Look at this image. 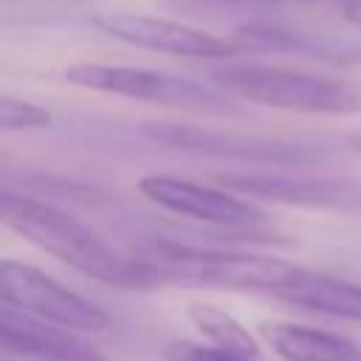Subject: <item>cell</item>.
Listing matches in <instances>:
<instances>
[{"label":"cell","mask_w":361,"mask_h":361,"mask_svg":"<svg viewBox=\"0 0 361 361\" xmlns=\"http://www.w3.org/2000/svg\"><path fill=\"white\" fill-rule=\"evenodd\" d=\"M0 220L31 245L56 257L87 279L116 288H149V268L144 257L118 254L85 220L51 203H42L14 189H3Z\"/></svg>","instance_id":"cell-1"},{"label":"cell","mask_w":361,"mask_h":361,"mask_svg":"<svg viewBox=\"0 0 361 361\" xmlns=\"http://www.w3.org/2000/svg\"><path fill=\"white\" fill-rule=\"evenodd\" d=\"M212 85L243 102L310 113V116H355L361 113V82L347 76L313 73L290 65L237 62L212 71Z\"/></svg>","instance_id":"cell-2"},{"label":"cell","mask_w":361,"mask_h":361,"mask_svg":"<svg viewBox=\"0 0 361 361\" xmlns=\"http://www.w3.org/2000/svg\"><path fill=\"white\" fill-rule=\"evenodd\" d=\"M144 259L149 268V288L189 285V288L245 290V293L251 290V293L276 296L302 271V265L279 257H259V254L223 251V248H186V245H166Z\"/></svg>","instance_id":"cell-3"},{"label":"cell","mask_w":361,"mask_h":361,"mask_svg":"<svg viewBox=\"0 0 361 361\" xmlns=\"http://www.w3.org/2000/svg\"><path fill=\"white\" fill-rule=\"evenodd\" d=\"M62 79L68 85L93 90V93H110L124 96L135 102L149 104H169V107H223L226 93L214 85H203L197 79L144 68V65H110V62H79L62 71Z\"/></svg>","instance_id":"cell-4"},{"label":"cell","mask_w":361,"mask_h":361,"mask_svg":"<svg viewBox=\"0 0 361 361\" xmlns=\"http://www.w3.org/2000/svg\"><path fill=\"white\" fill-rule=\"evenodd\" d=\"M0 305L28 313L39 322L59 324L68 330H107L110 313L82 293L71 290L51 274L20 259L0 262Z\"/></svg>","instance_id":"cell-5"},{"label":"cell","mask_w":361,"mask_h":361,"mask_svg":"<svg viewBox=\"0 0 361 361\" xmlns=\"http://www.w3.org/2000/svg\"><path fill=\"white\" fill-rule=\"evenodd\" d=\"M138 192L158 209L200 220L209 226L223 228H257L265 223V214L251 200L223 189V186H206L189 178L175 175H144L138 180Z\"/></svg>","instance_id":"cell-6"},{"label":"cell","mask_w":361,"mask_h":361,"mask_svg":"<svg viewBox=\"0 0 361 361\" xmlns=\"http://www.w3.org/2000/svg\"><path fill=\"white\" fill-rule=\"evenodd\" d=\"M217 183L240 197H259L288 206L307 209H341L350 212L361 206V186L344 178L299 175V172H226Z\"/></svg>","instance_id":"cell-7"},{"label":"cell","mask_w":361,"mask_h":361,"mask_svg":"<svg viewBox=\"0 0 361 361\" xmlns=\"http://www.w3.org/2000/svg\"><path fill=\"white\" fill-rule=\"evenodd\" d=\"M93 25L110 34L113 39H121L135 48L158 51V54H175V56H231L237 54V45L231 39H223L212 31H203L189 23L152 17V14H135V11H107L93 17Z\"/></svg>","instance_id":"cell-8"},{"label":"cell","mask_w":361,"mask_h":361,"mask_svg":"<svg viewBox=\"0 0 361 361\" xmlns=\"http://www.w3.org/2000/svg\"><path fill=\"white\" fill-rule=\"evenodd\" d=\"M0 347L31 361H107L99 347L68 327L39 322L8 305H0Z\"/></svg>","instance_id":"cell-9"},{"label":"cell","mask_w":361,"mask_h":361,"mask_svg":"<svg viewBox=\"0 0 361 361\" xmlns=\"http://www.w3.org/2000/svg\"><path fill=\"white\" fill-rule=\"evenodd\" d=\"M152 138L166 141L172 147H183L192 152H209V155H234V158H251V161H271V164H302L310 158V149L299 144H282L268 138H248L234 133H217V130H200V127H161L149 130Z\"/></svg>","instance_id":"cell-10"},{"label":"cell","mask_w":361,"mask_h":361,"mask_svg":"<svg viewBox=\"0 0 361 361\" xmlns=\"http://www.w3.org/2000/svg\"><path fill=\"white\" fill-rule=\"evenodd\" d=\"M274 299L310 313L361 322V285L324 271H310L305 265Z\"/></svg>","instance_id":"cell-11"},{"label":"cell","mask_w":361,"mask_h":361,"mask_svg":"<svg viewBox=\"0 0 361 361\" xmlns=\"http://www.w3.org/2000/svg\"><path fill=\"white\" fill-rule=\"evenodd\" d=\"M259 333L282 361H361V344L330 330L293 322H262Z\"/></svg>","instance_id":"cell-12"},{"label":"cell","mask_w":361,"mask_h":361,"mask_svg":"<svg viewBox=\"0 0 361 361\" xmlns=\"http://www.w3.org/2000/svg\"><path fill=\"white\" fill-rule=\"evenodd\" d=\"M186 319L212 344H220V347H228V350H237V353H245V355H262L257 338L231 313H226V310H220L214 305L192 302L186 307Z\"/></svg>","instance_id":"cell-13"},{"label":"cell","mask_w":361,"mask_h":361,"mask_svg":"<svg viewBox=\"0 0 361 361\" xmlns=\"http://www.w3.org/2000/svg\"><path fill=\"white\" fill-rule=\"evenodd\" d=\"M54 116L51 110L39 107L37 102L20 99V96H0V127L3 130H42L51 127Z\"/></svg>","instance_id":"cell-14"},{"label":"cell","mask_w":361,"mask_h":361,"mask_svg":"<svg viewBox=\"0 0 361 361\" xmlns=\"http://www.w3.org/2000/svg\"><path fill=\"white\" fill-rule=\"evenodd\" d=\"M164 361H262V355H245L212 341H169L164 347Z\"/></svg>","instance_id":"cell-15"},{"label":"cell","mask_w":361,"mask_h":361,"mask_svg":"<svg viewBox=\"0 0 361 361\" xmlns=\"http://www.w3.org/2000/svg\"><path fill=\"white\" fill-rule=\"evenodd\" d=\"M347 144L361 152V130H358V133H350V135H347Z\"/></svg>","instance_id":"cell-16"},{"label":"cell","mask_w":361,"mask_h":361,"mask_svg":"<svg viewBox=\"0 0 361 361\" xmlns=\"http://www.w3.org/2000/svg\"><path fill=\"white\" fill-rule=\"evenodd\" d=\"M243 3H319V0H243Z\"/></svg>","instance_id":"cell-17"},{"label":"cell","mask_w":361,"mask_h":361,"mask_svg":"<svg viewBox=\"0 0 361 361\" xmlns=\"http://www.w3.org/2000/svg\"><path fill=\"white\" fill-rule=\"evenodd\" d=\"M338 3H347V0H338Z\"/></svg>","instance_id":"cell-18"}]
</instances>
